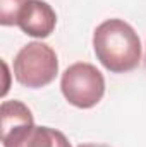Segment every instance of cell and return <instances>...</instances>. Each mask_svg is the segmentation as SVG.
I'll return each mask as SVG.
<instances>
[{
	"label": "cell",
	"mask_w": 146,
	"mask_h": 147,
	"mask_svg": "<svg viewBox=\"0 0 146 147\" xmlns=\"http://www.w3.org/2000/svg\"><path fill=\"white\" fill-rule=\"evenodd\" d=\"M0 115H2V135L17 128V127L35 123L31 110L24 103L16 101V99L3 101L2 108H0Z\"/></svg>",
	"instance_id": "8992f818"
},
{
	"label": "cell",
	"mask_w": 146,
	"mask_h": 147,
	"mask_svg": "<svg viewBox=\"0 0 146 147\" xmlns=\"http://www.w3.org/2000/svg\"><path fill=\"white\" fill-rule=\"evenodd\" d=\"M29 0H0V24L17 26L19 16Z\"/></svg>",
	"instance_id": "52a82bcc"
},
{
	"label": "cell",
	"mask_w": 146,
	"mask_h": 147,
	"mask_svg": "<svg viewBox=\"0 0 146 147\" xmlns=\"http://www.w3.org/2000/svg\"><path fill=\"white\" fill-rule=\"evenodd\" d=\"M3 147H72L69 139L55 128L36 127L35 123L17 127L2 135Z\"/></svg>",
	"instance_id": "277c9868"
},
{
	"label": "cell",
	"mask_w": 146,
	"mask_h": 147,
	"mask_svg": "<svg viewBox=\"0 0 146 147\" xmlns=\"http://www.w3.org/2000/svg\"><path fill=\"white\" fill-rule=\"evenodd\" d=\"M60 89L69 105L89 110L96 106L105 94V77L95 65L77 62L64 70Z\"/></svg>",
	"instance_id": "3957f363"
},
{
	"label": "cell",
	"mask_w": 146,
	"mask_h": 147,
	"mask_svg": "<svg viewBox=\"0 0 146 147\" xmlns=\"http://www.w3.org/2000/svg\"><path fill=\"white\" fill-rule=\"evenodd\" d=\"M77 147H110V146H107V144H81Z\"/></svg>",
	"instance_id": "ba28073f"
},
{
	"label": "cell",
	"mask_w": 146,
	"mask_h": 147,
	"mask_svg": "<svg viewBox=\"0 0 146 147\" xmlns=\"http://www.w3.org/2000/svg\"><path fill=\"white\" fill-rule=\"evenodd\" d=\"M17 26L28 36L40 38V39L48 38L57 26V14L52 9V5H48L46 2L29 0L19 16Z\"/></svg>",
	"instance_id": "5b68a950"
},
{
	"label": "cell",
	"mask_w": 146,
	"mask_h": 147,
	"mask_svg": "<svg viewBox=\"0 0 146 147\" xmlns=\"http://www.w3.org/2000/svg\"><path fill=\"white\" fill-rule=\"evenodd\" d=\"M59 74V58L52 46L33 41L19 50L14 58L16 80L29 89H40L53 82Z\"/></svg>",
	"instance_id": "7a4b0ae2"
},
{
	"label": "cell",
	"mask_w": 146,
	"mask_h": 147,
	"mask_svg": "<svg viewBox=\"0 0 146 147\" xmlns=\"http://www.w3.org/2000/svg\"><path fill=\"white\" fill-rule=\"evenodd\" d=\"M98 62L112 74H126L141 63V41L134 28L122 19H107L93 33Z\"/></svg>",
	"instance_id": "6da1fadb"
}]
</instances>
